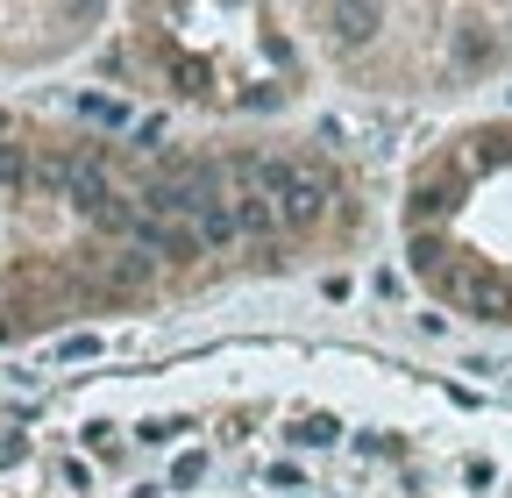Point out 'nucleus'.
Segmentation results:
<instances>
[{
  "instance_id": "nucleus-1",
  "label": "nucleus",
  "mask_w": 512,
  "mask_h": 498,
  "mask_svg": "<svg viewBox=\"0 0 512 498\" xmlns=\"http://www.w3.org/2000/svg\"><path fill=\"white\" fill-rule=\"evenodd\" d=\"M413 278L477 328H512V114L448 129L399 193Z\"/></svg>"
}]
</instances>
